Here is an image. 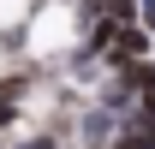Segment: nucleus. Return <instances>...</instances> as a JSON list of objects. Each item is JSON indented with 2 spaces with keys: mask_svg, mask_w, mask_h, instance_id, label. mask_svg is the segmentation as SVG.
Wrapping results in <instances>:
<instances>
[{
  "mask_svg": "<svg viewBox=\"0 0 155 149\" xmlns=\"http://www.w3.org/2000/svg\"><path fill=\"white\" fill-rule=\"evenodd\" d=\"M101 18H114V24H131V18H137V0H101Z\"/></svg>",
  "mask_w": 155,
  "mask_h": 149,
  "instance_id": "obj_4",
  "label": "nucleus"
},
{
  "mask_svg": "<svg viewBox=\"0 0 155 149\" xmlns=\"http://www.w3.org/2000/svg\"><path fill=\"white\" fill-rule=\"evenodd\" d=\"M0 149H60V137H54V125H48V131H30V137H18V143H0Z\"/></svg>",
  "mask_w": 155,
  "mask_h": 149,
  "instance_id": "obj_3",
  "label": "nucleus"
},
{
  "mask_svg": "<svg viewBox=\"0 0 155 149\" xmlns=\"http://www.w3.org/2000/svg\"><path fill=\"white\" fill-rule=\"evenodd\" d=\"M107 149H155V125H143V119H125V125L114 131V143Z\"/></svg>",
  "mask_w": 155,
  "mask_h": 149,
  "instance_id": "obj_2",
  "label": "nucleus"
},
{
  "mask_svg": "<svg viewBox=\"0 0 155 149\" xmlns=\"http://www.w3.org/2000/svg\"><path fill=\"white\" fill-rule=\"evenodd\" d=\"M119 125H125V119H119L114 108H101V101H90V108H84V119H78V137H84V149H107Z\"/></svg>",
  "mask_w": 155,
  "mask_h": 149,
  "instance_id": "obj_1",
  "label": "nucleus"
}]
</instances>
